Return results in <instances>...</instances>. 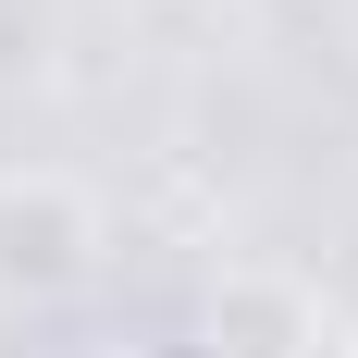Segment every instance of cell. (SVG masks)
Masks as SVG:
<instances>
[{"mask_svg":"<svg viewBox=\"0 0 358 358\" xmlns=\"http://www.w3.org/2000/svg\"><path fill=\"white\" fill-rule=\"evenodd\" d=\"M346 358H358V346H346Z\"/></svg>","mask_w":358,"mask_h":358,"instance_id":"5b68a950","label":"cell"},{"mask_svg":"<svg viewBox=\"0 0 358 358\" xmlns=\"http://www.w3.org/2000/svg\"><path fill=\"white\" fill-rule=\"evenodd\" d=\"M111 210L74 161H0V322H37L99 285Z\"/></svg>","mask_w":358,"mask_h":358,"instance_id":"6da1fadb","label":"cell"},{"mask_svg":"<svg viewBox=\"0 0 358 358\" xmlns=\"http://www.w3.org/2000/svg\"><path fill=\"white\" fill-rule=\"evenodd\" d=\"M198 334L222 358H322V296L296 272H222L198 296Z\"/></svg>","mask_w":358,"mask_h":358,"instance_id":"7a4b0ae2","label":"cell"},{"mask_svg":"<svg viewBox=\"0 0 358 358\" xmlns=\"http://www.w3.org/2000/svg\"><path fill=\"white\" fill-rule=\"evenodd\" d=\"M124 358H222V346H210L198 322H185V334H148V346H124Z\"/></svg>","mask_w":358,"mask_h":358,"instance_id":"277c9868","label":"cell"},{"mask_svg":"<svg viewBox=\"0 0 358 358\" xmlns=\"http://www.w3.org/2000/svg\"><path fill=\"white\" fill-rule=\"evenodd\" d=\"M37 74H50V13L37 0H0V99L37 87Z\"/></svg>","mask_w":358,"mask_h":358,"instance_id":"3957f363","label":"cell"}]
</instances>
